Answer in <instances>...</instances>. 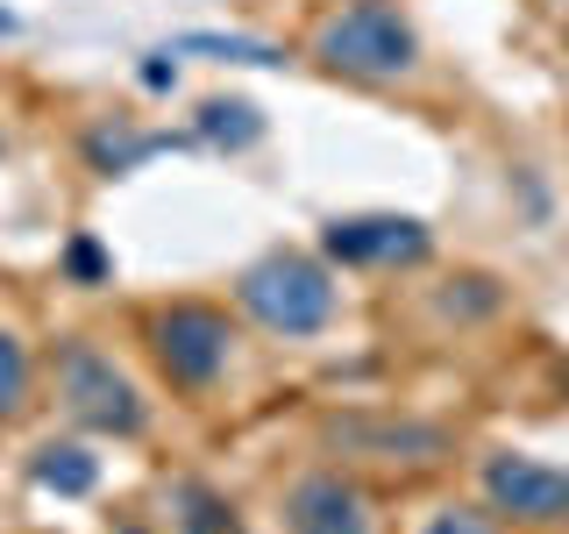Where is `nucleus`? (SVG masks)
<instances>
[{"label": "nucleus", "mask_w": 569, "mask_h": 534, "mask_svg": "<svg viewBox=\"0 0 569 534\" xmlns=\"http://www.w3.org/2000/svg\"><path fill=\"white\" fill-rule=\"evenodd\" d=\"M36 378H43V370H36V349L22 343V328H0V435L29 421Z\"/></svg>", "instance_id": "9d476101"}, {"label": "nucleus", "mask_w": 569, "mask_h": 534, "mask_svg": "<svg viewBox=\"0 0 569 534\" xmlns=\"http://www.w3.org/2000/svg\"><path fill=\"white\" fill-rule=\"evenodd\" d=\"M477 492H485V513L498 527H520V534L569 527V463H541L527 449H491L477 463Z\"/></svg>", "instance_id": "423d86ee"}, {"label": "nucleus", "mask_w": 569, "mask_h": 534, "mask_svg": "<svg viewBox=\"0 0 569 534\" xmlns=\"http://www.w3.org/2000/svg\"><path fill=\"white\" fill-rule=\"evenodd\" d=\"M136 335H142V356L150 370L164 378L178 399L207 406L236 385V364H242V320L221 307V299H200V293H178V299H150L136 314Z\"/></svg>", "instance_id": "f257e3e1"}, {"label": "nucleus", "mask_w": 569, "mask_h": 534, "mask_svg": "<svg viewBox=\"0 0 569 534\" xmlns=\"http://www.w3.org/2000/svg\"><path fill=\"white\" fill-rule=\"evenodd\" d=\"M71 271H86V278H100V249H93V243H71Z\"/></svg>", "instance_id": "4468645a"}, {"label": "nucleus", "mask_w": 569, "mask_h": 534, "mask_svg": "<svg viewBox=\"0 0 569 534\" xmlns=\"http://www.w3.org/2000/svg\"><path fill=\"white\" fill-rule=\"evenodd\" d=\"M8 29H14V14H8V8H0V36H8Z\"/></svg>", "instance_id": "2eb2a0df"}, {"label": "nucleus", "mask_w": 569, "mask_h": 534, "mask_svg": "<svg viewBox=\"0 0 569 534\" xmlns=\"http://www.w3.org/2000/svg\"><path fill=\"white\" fill-rule=\"evenodd\" d=\"M164 506H171L178 534H249V521L236 513V498H228L221 485H207V477H171Z\"/></svg>", "instance_id": "1a4fd4ad"}, {"label": "nucleus", "mask_w": 569, "mask_h": 534, "mask_svg": "<svg viewBox=\"0 0 569 534\" xmlns=\"http://www.w3.org/2000/svg\"><path fill=\"white\" fill-rule=\"evenodd\" d=\"M420 534H498V521H491L485 506H441Z\"/></svg>", "instance_id": "ddd939ff"}, {"label": "nucleus", "mask_w": 569, "mask_h": 534, "mask_svg": "<svg viewBox=\"0 0 569 534\" xmlns=\"http://www.w3.org/2000/svg\"><path fill=\"white\" fill-rule=\"evenodd\" d=\"M320 249H328L335 264H420L427 228L399 221V214H356V221H328Z\"/></svg>", "instance_id": "6e6552de"}, {"label": "nucleus", "mask_w": 569, "mask_h": 534, "mask_svg": "<svg viewBox=\"0 0 569 534\" xmlns=\"http://www.w3.org/2000/svg\"><path fill=\"white\" fill-rule=\"evenodd\" d=\"M278 534H378V498L342 463H307L278 485Z\"/></svg>", "instance_id": "0eeeda50"}, {"label": "nucleus", "mask_w": 569, "mask_h": 534, "mask_svg": "<svg viewBox=\"0 0 569 534\" xmlns=\"http://www.w3.org/2000/svg\"><path fill=\"white\" fill-rule=\"evenodd\" d=\"M548 8H556V14H562V22H569V0H548Z\"/></svg>", "instance_id": "dca6fc26"}, {"label": "nucleus", "mask_w": 569, "mask_h": 534, "mask_svg": "<svg viewBox=\"0 0 569 534\" xmlns=\"http://www.w3.org/2000/svg\"><path fill=\"white\" fill-rule=\"evenodd\" d=\"M320 442H328V463H342L349 477L420 485V477L456 463V435L441 421H420V414H335L320 427Z\"/></svg>", "instance_id": "20e7f679"}, {"label": "nucleus", "mask_w": 569, "mask_h": 534, "mask_svg": "<svg viewBox=\"0 0 569 534\" xmlns=\"http://www.w3.org/2000/svg\"><path fill=\"white\" fill-rule=\"evenodd\" d=\"M236 314L249 328L278 335V343H307V335H320L342 314V293H335L320 257H307V249H271V257H257L236 278Z\"/></svg>", "instance_id": "39448f33"}, {"label": "nucleus", "mask_w": 569, "mask_h": 534, "mask_svg": "<svg viewBox=\"0 0 569 534\" xmlns=\"http://www.w3.org/2000/svg\"><path fill=\"white\" fill-rule=\"evenodd\" d=\"M307 58L349 86H406L420 71V29L399 0H335L313 14Z\"/></svg>", "instance_id": "f03ea898"}, {"label": "nucleus", "mask_w": 569, "mask_h": 534, "mask_svg": "<svg viewBox=\"0 0 569 534\" xmlns=\"http://www.w3.org/2000/svg\"><path fill=\"white\" fill-rule=\"evenodd\" d=\"M200 129L213 142H257L263 121H257V107H249V100H207L200 107Z\"/></svg>", "instance_id": "f8f14e48"}, {"label": "nucleus", "mask_w": 569, "mask_h": 534, "mask_svg": "<svg viewBox=\"0 0 569 534\" xmlns=\"http://www.w3.org/2000/svg\"><path fill=\"white\" fill-rule=\"evenodd\" d=\"M50 399L71 427L86 435H114V442H136L150 435V399L129 370L114 364V349H100L93 335H64L50 349Z\"/></svg>", "instance_id": "7ed1b4c3"}, {"label": "nucleus", "mask_w": 569, "mask_h": 534, "mask_svg": "<svg viewBox=\"0 0 569 534\" xmlns=\"http://www.w3.org/2000/svg\"><path fill=\"white\" fill-rule=\"evenodd\" d=\"M93 477H100V463L79 449V442H50V449H36V485H50V492H93Z\"/></svg>", "instance_id": "9b49d317"}]
</instances>
